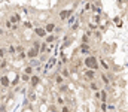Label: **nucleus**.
Wrapping results in <instances>:
<instances>
[{
	"instance_id": "1",
	"label": "nucleus",
	"mask_w": 128,
	"mask_h": 112,
	"mask_svg": "<svg viewBox=\"0 0 128 112\" xmlns=\"http://www.w3.org/2000/svg\"><path fill=\"white\" fill-rule=\"evenodd\" d=\"M98 81L101 82V87H103V88H106V90L109 91V90H110V87H112L113 75L110 73V72H100V75H98Z\"/></svg>"
},
{
	"instance_id": "2",
	"label": "nucleus",
	"mask_w": 128,
	"mask_h": 112,
	"mask_svg": "<svg viewBox=\"0 0 128 112\" xmlns=\"http://www.w3.org/2000/svg\"><path fill=\"white\" fill-rule=\"evenodd\" d=\"M84 66L86 69H92V70H98L100 69V64H98V58L96 55L90 54V55H85L84 57Z\"/></svg>"
},
{
	"instance_id": "3",
	"label": "nucleus",
	"mask_w": 128,
	"mask_h": 112,
	"mask_svg": "<svg viewBox=\"0 0 128 112\" xmlns=\"http://www.w3.org/2000/svg\"><path fill=\"white\" fill-rule=\"evenodd\" d=\"M82 79L88 84L94 79H98V73H97V70H92V69H85L82 72Z\"/></svg>"
},
{
	"instance_id": "4",
	"label": "nucleus",
	"mask_w": 128,
	"mask_h": 112,
	"mask_svg": "<svg viewBox=\"0 0 128 112\" xmlns=\"http://www.w3.org/2000/svg\"><path fill=\"white\" fill-rule=\"evenodd\" d=\"M78 54H79V55H82V57L92 54V48H91V43H80V46L78 48Z\"/></svg>"
},
{
	"instance_id": "5",
	"label": "nucleus",
	"mask_w": 128,
	"mask_h": 112,
	"mask_svg": "<svg viewBox=\"0 0 128 112\" xmlns=\"http://www.w3.org/2000/svg\"><path fill=\"white\" fill-rule=\"evenodd\" d=\"M32 32L34 33V36L39 37V39H42V40H43V39L46 37V35H48V32L45 30L43 26H34V29H33Z\"/></svg>"
},
{
	"instance_id": "6",
	"label": "nucleus",
	"mask_w": 128,
	"mask_h": 112,
	"mask_svg": "<svg viewBox=\"0 0 128 112\" xmlns=\"http://www.w3.org/2000/svg\"><path fill=\"white\" fill-rule=\"evenodd\" d=\"M10 87V79L6 73H0V91L8 90Z\"/></svg>"
},
{
	"instance_id": "7",
	"label": "nucleus",
	"mask_w": 128,
	"mask_h": 112,
	"mask_svg": "<svg viewBox=\"0 0 128 112\" xmlns=\"http://www.w3.org/2000/svg\"><path fill=\"white\" fill-rule=\"evenodd\" d=\"M72 15H73V9H61V11L58 12V21L64 23V21H67Z\"/></svg>"
},
{
	"instance_id": "8",
	"label": "nucleus",
	"mask_w": 128,
	"mask_h": 112,
	"mask_svg": "<svg viewBox=\"0 0 128 112\" xmlns=\"http://www.w3.org/2000/svg\"><path fill=\"white\" fill-rule=\"evenodd\" d=\"M8 20H9L12 24H16V26H21V24H22V18H21V15H20L18 12H10V14L8 15Z\"/></svg>"
},
{
	"instance_id": "9",
	"label": "nucleus",
	"mask_w": 128,
	"mask_h": 112,
	"mask_svg": "<svg viewBox=\"0 0 128 112\" xmlns=\"http://www.w3.org/2000/svg\"><path fill=\"white\" fill-rule=\"evenodd\" d=\"M40 82H42V76H40V73H33L32 76H30L28 85H30V88H36V87L40 85Z\"/></svg>"
},
{
	"instance_id": "10",
	"label": "nucleus",
	"mask_w": 128,
	"mask_h": 112,
	"mask_svg": "<svg viewBox=\"0 0 128 112\" xmlns=\"http://www.w3.org/2000/svg\"><path fill=\"white\" fill-rule=\"evenodd\" d=\"M26 52H27V58H28V60H34V58H37V57L40 55L39 49H36V48H33V46L27 48V49H26Z\"/></svg>"
},
{
	"instance_id": "11",
	"label": "nucleus",
	"mask_w": 128,
	"mask_h": 112,
	"mask_svg": "<svg viewBox=\"0 0 128 112\" xmlns=\"http://www.w3.org/2000/svg\"><path fill=\"white\" fill-rule=\"evenodd\" d=\"M66 81H67V79H66L60 72H55L54 76H52V82H54V85H57V87H58V85H61V84H64Z\"/></svg>"
},
{
	"instance_id": "12",
	"label": "nucleus",
	"mask_w": 128,
	"mask_h": 112,
	"mask_svg": "<svg viewBox=\"0 0 128 112\" xmlns=\"http://www.w3.org/2000/svg\"><path fill=\"white\" fill-rule=\"evenodd\" d=\"M101 88V82L98 81V79H94V81H91V82H88V90L90 91H98Z\"/></svg>"
},
{
	"instance_id": "13",
	"label": "nucleus",
	"mask_w": 128,
	"mask_h": 112,
	"mask_svg": "<svg viewBox=\"0 0 128 112\" xmlns=\"http://www.w3.org/2000/svg\"><path fill=\"white\" fill-rule=\"evenodd\" d=\"M98 64H100V69L103 70V72H110L112 70V67H110V64L107 63V60H104V58H98Z\"/></svg>"
},
{
	"instance_id": "14",
	"label": "nucleus",
	"mask_w": 128,
	"mask_h": 112,
	"mask_svg": "<svg viewBox=\"0 0 128 112\" xmlns=\"http://www.w3.org/2000/svg\"><path fill=\"white\" fill-rule=\"evenodd\" d=\"M58 72L63 75L66 79H70V78H72V69H70V66H61V67L58 69Z\"/></svg>"
},
{
	"instance_id": "15",
	"label": "nucleus",
	"mask_w": 128,
	"mask_h": 112,
	"mask_svg": "<svg viewBox=\"0 0 128 112\" xmlns=\"http://www.w3.org/2000/svg\"><path fill=\"white\" fill-rule=\"evenodd\" d=\"M43 40H45L48 45H54L55 42H58V35H55V33H48Z\"/></svg>"
},
{
	"instance_id": "16",
	"label": "nucleus",
	"mask_w": 128,
	"mask_h": 112,
	"mask_svg": "<svg viewBox=\"0 0 128 112\" xmlns=\"http://www.w3.org/2000/svg\"><path fill=\"white\" fill-rule=\"evenodd\" d=\"M6 49H8V54H9V55H12V57L16 55V45H15V43L8 42V43H6Z\"/></svg>"
},
{
	"instance_id": "17",
	"label": "nucleus",
	"mask_w": 128,
	"mask_h": 112,
	"mask_svg": "<svg viewBox=\"0 0 128 112\" xmlns=\"http://www.w3.org/2000/svg\"><path fill=\"white\" fill-rule=\"evenodd\" d=\"M43 27H45V30H46L48 33H54V32H55V27H57V23H55V21H48Z\"/></svg>"
},
{
	"instance_id": "18",
	"label": "nucleus",
	"mask_w": 128,
	"mask_h": 112,
	"mask_svg": "<svg viewBox=\"0 0 128 112\" xmlns=\"http://www.w3.org/2000/svg\"><path fill=\"white\" fill-rule=\"evenodd\" d=\"M66 103H67V100H66V97H64L63 94H58V96L55 97V105H57V106H63Z\"/></svg>"
},
{
	"instance_id": "19",
	"label": "nucleus",
	"mask_w": 128,
	"mask_h": 112,
	"mask_svg": "<svg viewBox=\"0 0 128 112\" xmlns=\"http://www.w3.org/2000/svg\"><path fill=\"white\" fill-rule=\"evenodd\" d=\"M20 78H21V84H22V85H28V82H30V75L21 72V73H20Z\"/></svg>"
},
{
	"instance_id": "20",
	"label": "nucleus",
	"mask_w": 128,
	"mask_h": 112,
	"mask_svg": "<svg viewBox=\"0 0 128 112\" xmlns=\"http://www.w3.org/2000/svg\"><path fill=\"white\" fill-rule=\"evenodd\" d=\"M18 85H21V78H20V75H16L14 79H10V87H9V88H15V87H18Z\"/></svg>"
},
{
	"instance_id": "21",
	"label": "nucleus",
	"mask_w": 128,
	"mask_h": 112,
	"mask_svg": "<svg viewBox=\"0 0 128 112\" xmlns=\"http://www.w3.org/2000/svg\"><path fill=\"white\" fill-rule=\"evenodd\" d=\"M100 102H107V90L106 88H100Z\"/></svg>"
},
{
	"instance_id": "22",
	"label": "nucleus",
	"mask_w": 128,
	"mask_h": 112,
	"mask_svg": "<svg viewBox=\"0 0 128 112\" xmlns=\"http://www.w3.org/2000/svg\"><path fill=\"white\" fill-rule=\"evenodd\" d=\"M22 72H24V73H27V75H30V76H32V75L34 73V66H32V64L28 63V64H27V66H26V67L22 69Z\"/></svg>"
},
{
	"instance_id": "23",
	"label": "nucleus",
	"mask_w": 128,
	"mask_h": 112,
	"mask_svg": "<svg viewBox=\"0 0 128 112\" xmlns=\"http://www.w3.org/2000/svg\"><path fill=\"white\" fill-rule=\"evenodd\" d=\"M9 54H8V49H6V45H0V58H8Z\"/></svg>"
},
{
	"instance_id": "24",
	"label": "nucleus",
	"mask_w": 128,
	"mask_h": 112,
	"mask_svg": "<svg viewBox=\"0 0 128 112\" xmlns=\"http://www.w3.org/2000/svg\"><path fill=\"white\" fill-rule=\"evenodd\" d=\"M67 91H68V85H67L66 82L61 84V85H58V93H60V94H66Z\"/></svg>"
},
{
	"instance_id": "25",
	"label": "nucleus",
	"mask_w": 128,
	"mask_h": 112,
	"mask_svg": "<svg viewBox=\"0 0 128 112\" xmlns=\"http://www.w3.org/2000/svg\"><path fill=\"white\" fill-rule=\"evenodd\" d=\"M22 26H24V29H27V30H33L34 29V26H33V23L28 20H22Z\"/></svg>"
},
{
	"instance_id": "26",
	"label": "nucleus",
	"mask_w": 128,
	"mask_h": 112,
	"mask_svg": "<svg viewBox=\"0 0 128 112\" xmlns=\"http://www.w3.org/2000/svg\"><path fill=\"white\" fill-rule=\"evenodd\" d=\"M92 12L101 15V3H92Z\"/></svg>"
},
{
	"instance_id": "27",
	"label": "nucleus",
	"mask_w": 128,
	"mask_h": 112,
	"mask_svg": "<svg viewBox=\"0 0 128 112\" xmlns=\"http://www.w3.org/2000/svg\"><path fill=\"white\" fill-rule=\"evenodd\" d=\"M15 57H16V60H20V61H24V60L27 58V52H26V51H21V52H18Z\"/></svg>"
},
{
	"instance_id": "28",
	"label": "nucleus",
	"mask_w": 128,
	"mask_h": 112,
	"mask_svg": "<svg viewBox=\"0 0 128 112\" xmlns=\"http://www.w3.org/2000/svg\"><path fill=\"white\" fill-rule=\"evenodd\" d=\"M40 43H42V39H34V40H32V46L33 48H36V49H40Z\"/></svg>"
},
{
	"instance_id": "29",
	"label": "nucleus",
	"mask_w": 128,
	"mask_h": 112,
	"mask_svg": "<svg viewBox=\"0 0 128 112\" xmlns=\"http://www.w3.org/2000/svg\"><path fill=\"white\" fill-rule=\"evenodd\" d=\"M12 26H14V24H12V23H10V21H9L8 18H6V20L3 21V27H4L6 30H9V32H10V29H12Z\"/></svg>"
},
{
	"instance_id": "30",
	"label": "nucleus",
	"mask_w": 128,
	"mask_h": 112,
	"mask_svg": "<svg viewBox=\"0 0 128 112\" xmlns=\"http://www.w3.org/2000/svg\"><path fill=\"white\" fill-rule=\"evenodd\" d=\"M79 26H80V21H79V20H76V21L70 26V30H72V32H76V30L79 29Z\"/></svg>"
},
{
	"instance_id": "31",
	"label": "nucleus",
	"mask_w": 128,
	"mask_h": 112,
	"mask_svg": "<svg viewBox=\"0 0 128 112\" xmlns=\"http://www.w3.org/2000/svg\"><path fill=\"white\" fill-rule=\"evenodd\" d=\"M116 111H118L116 105H115V103H109V102H107V112H116Z\"/></svg>"
},
{
	"instance_id": "32",
	"label": "nucleus",
	"mask_w": 128,
	"mask_h": 112,
	"mask_svg": "<svg viewBox=\"0 0 128 112\" xmlns=\"http://www.w3.org/2000/svg\"><path fill=\"white\" fill-rule=\"evenodd\" d=\"M8 67H9V61H8V58H3V61L0 64V70H6Z\"/></svg>"
},
{
	"instance_id": "33",
	"label": "nucleus",
	"mask_w": 128,
	"mask_h": 112,
	"mask_svg": "<svg viewBox=\"0 0 128 112\" xmlns=\"http://www.w3.org/2000/svg\"><path fill=\"white\" fill-rule=\"evenodd\" d=\"M36 100V93H34V88H32L28 91V102H34Z\"/></svg>"
},
{
	"instance_id": "34",
	"label": "nucleus",
	"mask_w": 128,
	"mask_h": 112,
	"mask_svg": "<svg viewBox=\"0 0 128 112\" xmlns=\"http://www.w3.org/2000/svg\"><path fill=\"white\" fill-rule=\"evenodd\" d=\"M84 11L85 12H92V3L91 2H86L85 6H84Z\"/></svg>"
},
{
	"instance_id": "35",
	"label": "nucleus",
	"mask_w": 128,
	"mask_h": 112,
	"mask_svg": "<svg viewBox=\"0 0 128 112\" xmlns=\"http://www.w3.org/2000/svg\"><path fill=\"white\" fill-rule=\"evenodd\" d=\"M72 40H73V37H72V36H67V39L64 40V43H63V48L70 46V45H72Z\"/></svg>"
},
{
	"instance_id": "36",
	"label": "nucleus",
	"mask_w": 128,
	"mask_h": 112,
	"mask_svg": "<svg viewBox=\"0 0 128 112\" xmlns=\"http://www.w3.org/2000/svg\"><path fill=\"white\" fill-rule=\"evenodd\" d=\"M80 40H82V43H90V42H91V37L88 36L86 33H84V35H82V39H80Z\"/></svg>"
},
{
	"instance_id": "37",
	"label": "nucleus",
	"mask_w": 128,
	"mask_h": 112,
	"mask_svg": "<svg viewBox=\"0 0 128 112\" xmlns=\"http://www.w3.org/2000/svg\"><path fill=\"white\" fill-rule=\"evenodd\" d=\"M60 112H72V108L66 103V105H63V106H60Z\"/></svg>"
},
{
	"instance_id": "38",
	"label": "nucleus",
	"mask_w": 128,
	"mask_h": 112,
	"mask_svg": "<svg viewBox=\"0 0 128 112\" xmlns=\"http://www.w3.org/2000/svg\"><path fill=\"white\" fill-rule=\"evenodd\" d=\"M98 103H100L101 112H107V102H98Z\"/></svg>"
},
{
	"instance_id": "39",
	"label": "nucleus",
	"mask_w": 128,
	"mask_h": 112,
	"mask_svg": "<svg viewBox=\"0 0 128 112\" xmlns=\"http://www.w3.org/2000/svg\"><path fill=\"white\" fill-rule=\"evenodd\" d=\"M54 33H55V35H58V36H60V35H61V33H63V27H61V26H58V24H57V27H55V32H54Z\"/></svg>"
},
{
	"instance_id": "40",
	"label": "nucleus",
	"mask_w": 128,
	"mask_h": 112,
	"mask_svg": "<svg viewBox=\"0 0 128 112\" xmlns=\"http://www.w3.org/2000/svg\"><path fill=\"white\" fill-rule=\"evenodd\" d=\"M76 20H78V18H76V17H73V15H72V17H70V18H68V20H67V26H72V24H73V23H74V21H76Z\"/></svg>"
},
{
	"instance_id": "41",
	"label": "nucleus",
	"mask_w": 128,
	"mask_h": 112,
	"mask_svg": "<svg viewBox=\"0 0 128 112\" xmlns=\"http://www.w3.org/2000/svg\"><path fill=\"white\" fill-rule=\"evenodd\" d=\"M92 97H94V100L100 102V90H98V91H94V93H92Z\"/></svg>"
},
{
	"instance_id": "42",
	"label": "nucleus",
	"mask_w": 128,
	"mask_h": 112,
	"mask_svg": "<svg viewBox=\"0 0 128 112\" xmlns=\"http://www.w3.org/2000/svg\"><path fill=\"white\" fill-rule=\"evenodd\" d=\"M21 51H26V48H24L22 45H16V54H18V52H21Z\"/></svg>"
},
{
	"instance_id": "43",
	"label": "nucleus",
	"mask_w": 128,
	"mask_h": 112,
	"mask_svg": "<svg viewBox=\"0 0 128 112\" xmlns=\"http://www.w3.org/2000/svg\"><path fill=\"white\" fill-rule=\"evenodd\" d=\"M0 36L2 37L6 36V29H4V27H0Z\"/></svg>"
},
{
	"instance_id": "44",
	"label": "nucleus",
	"mask_w": 128,
	"mask_h": 112,
	"mask_svg": "<svg viewBox=\"0 0 128 112\" xmlns=\"http://www.w3.org/2000/svg\"><path fill=\"white\" fill-rule=\"evenodd\" d=\"M94 36H96V39H101V33H100V30H94Z\"/></svg>"
},
{
	"instance_id": "45",
	"label": "nucleus",
	"mask_w": 128,
	"mask_h": 112,
	"mask_svg": "<svg viewBox=\"0 0 128 112\" xmlns=\"http://www.w3.org/2000/svg\"><path fill=\"white\" fill-rule=\"evenodd\" d=\"M0 112H8V111H6V105H4V103H2V102H0Z\"/></svg>"
},
{
	"instance_id": "46",
	"label": "nucleus",
	"mask_w": 128,
	"mask_h": 112,
	"mask_svg": "<svg viewBox=\"0 0 128 112\" xmlns=\"http://www.w3.org/2000/svg\"><path fill=\"white\" fill-rule=\"evenodd\" d=\"M115 23H116L118 26H121V21H119V18H115Z\"/></svg>"
},
{
	"instance_id": "47",
	"label": "nucleus",
	"mask_w": 128,
	"mask_h": 112,
	"mask_svg": "<svg viewBox=\"0 0 128 112\" xmlns=\"http://www.w3.org/2000/svg\"><path fill=\"white\" fill-rule=\"evenodd\" d=\"M2 42H3V37L0 36V45H2Z\"/></svg>"
},
{
	"instance_id": "48",
	"label": "nucleus",
	"mask_w": 128,
	"mask_h": 112,
	"mask_svg": "<svg viewBox=\"0 0 128 112\" xmlns=\"http://www.w3.org/2000/svg\"><path fill=\"white\" fill-rule=\"evenodd\" d=\"M64 3H68V2H72V0H63Z\"/></svg>"
},
{
	"instance_id": "49",
	"label": "nucleus",
	"mask_w": 128,
	"mask_h": 112,
	"mask_svg": "<svg viewBox=\"0 0 128 112\" xmlns=\"http://www.w3.org/2000/svg\"><path fill=\"white\" fill-rule=\"evenodd\" d=\"M2 61H3V58H0V64H2Z\"/></svg>"
}]
</instances>
